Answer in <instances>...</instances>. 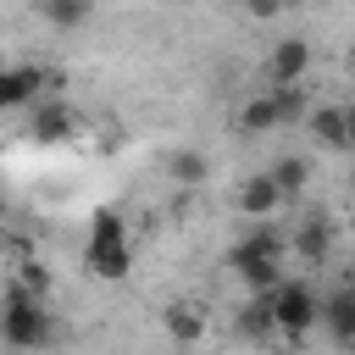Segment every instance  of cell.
<instances>
[{"label":"cell","instance_id":"cell-1","mask_svg":"<svg viewBox=\"0 0 355 355\" xmlns=\"http://www.w3.org/2000/svg\"><path fill=\"white\" fill-rule=\"evenodd\" d=\"M83 266H89L100 283H122V277L133 272V233H128V222H122L111 205H100V211L89 216Z\"/></svg>","mask_w":355,"mask_h":355},{"label":"cell","instance_id":"cell-2","mask_svg":"<svg viewBox=\"0 0 355 355\" xmlns=\"http://www.w3.org/2000/svg\"><path fill=\"white\" fill-rule=\"evenodd\" d=\"M272 316H277V344L300 349L311 327H322V294L305 277H288L283 288H272Z\"/></svg>","mask_w":355,"mask_h":355},{"label":"cell","instance_id":"cell-3","mask_svg":"<svg viewBox=\"0 0 355 355\" xmlns=\"http://www.w3.org/2000/svg\"><path fill=\"white\" fill-rule=\"evenodd\" d=\"M0 333H6L11 349H44V344H50V311H44V294H33V288H22V283H6Z\"/></svg>","mask_w":355,"mask_h":355},{"label":"cell","instance_id":"cell-4","mask_svg":"<svg viewBox=\"0 0 355 355\" xmlns=\"http://www.w3.org/2000/svg\"><path fill=\"white\" fill-rule=\"evenodd\" d=\"M50 94H55V72L39 67V61H17V67L0 72V105H6V111H33V105H44Z\"/></svg>","mask_w":355,"mask_h":355},{"label":"cell","instance_id":"cell-5","mask_svg":"<svg viewBox=\"0 0 355 355\" xmlns=\"http://www.w3.org/2000/svg\"><path fill=\"white\" fill-rule=\"evenodd\" d=\"M311 67H316V50H311V39H300V33H283V39L266 50V89H300V83L311 78Z\"/></svg>","mask_w":355,"mask_h":355},{"label":"cell","instance_id":"cell-6","mask_svg":"<svg viewBox=\"0 0 355 355\" xmlns=\"http://www.w3.org/2000/svg\"><path fill=\"white\" fill-rule=\"evenodd\" d=\"M233 205H239V216H250V222H272V216L288 205V194H283V189H277V178L261 166V172L239 178V189H233Z\"/></svg>","mask_w":355,"mask_h":355},{"label":"cell","instance_id":"cell-7","mask_svg":"<svg viewBox=\"0 0 355 355\" xmlns=\"http://www.w3.org/2000/svg\"><path fill=\"white\" fill-rule=\"evenodd\" d=\"M161 327H166V338H172L178 349H194V344H205L211 316H205V305H194V300H172V305L161 311Z\"/></svg>","mask_w":355,"mask_h":355},{"label":"cell","instance_id":"cell-8","mask_svg":"<svg viewBox=\"0 0 355 355\" xmlns=\"http://www.w3.org/2000/svg\"><path fill=\"white\" fill-rule=\"evenodd\" d=\"M28 133H33L39 144H67V139L78 133V111H72L61 94H50L44 105H33V116H28Z\"/></svg>","mask_w":355,"mask_h":355},{"label":"cell","instance_id":"cell-9","mask_svg":"<svg viewBox=\"0 0 355 355\" xmlns=\"http://www.w3.org/2000/svg\"><path fill=\"white\" fill-rule=\"evenodd\" d=\"M288 250H294L305 266H327V255H333V222H327L322 211L300 216V227L288 233Z\"/></svg>","mask_w":355,"mask_h":355},{"label":"cell","instance_id":"cell-10","mask_svg":"<svg viewBox=\"0 0 355 355\" xmlns=\"http://www.w3.org/2000/svg\"><path fill=\"white\" fill-rule=\"evenodd\" d=\"M305 133H311V144H316V150H349V116H344V100L311 105Z\"/></svg>","mask_w":355,"mask_h":355},{"label":"cell","instance_id":"cell-11","mask_svg":"<svg viewBox=\"0 0 355 355\" xmlns=\"http://www.w3.org/2000/svg\"><path fill=\"white\" fill-rule=\"evenodd\" d=\"M322 327L333 344H355V283H338L333 294H322Z\"/></svg>","mask_w":355,"mask_h":355},{"label":"cell","instance_id":"cell-12","mask_svg":"<svg viewBox=\"0 0 355 355\" xmlns=\"http://www.w3.org/2000/svg\"><path fill=\"white\" fill-rule=\"evenodd\" d=\"M233 122H239V133H244V139H261V133H277V128H283V105H277V94H272V89H255V94L239 105V116H233Z\"/></svg>","mask_w":355,"mask_h":355},{"label":"cell","instance_id":"cell-13","mask_svg":"<svg viewBox=\"0 0 355 355\" xmlns=\"http://www.w3.org/2000/svg\"><path fill=\"white\" fill-rule=\"evenodd\" d=\"M233 327H239L244 338H255V344H272V338H277V316H272V294H250V300L239 305V316H233Z\"/></svg>","mask_w":355,"mask_h":355},{"label":"cell","instance_id":"cell-14","mask_svg":"<svg viewBox=\"0 0 355 355\" xmlns=\"http://www.w3.org/2000/svg\"><path fill=\"white\" fill-rule=\"evenodd\" d=\"M166 172H172L178 189H200V183L211 178V155H205V150H172V155H166Z\"/></svg>","mask_w":355,"mask_h":355},{"label":"cell","instance_id":"cell-15","mask_svg":"<svg viewBox=\"0 0 355 355\" xmlns=\"http://www.w3.org/2000/svg\"><path fill=\"white\" fill-rule=\"evenodd\" d=\"M266 172L277 178V189H283L288 200H300V194H305V183H311V161H305V155H277Z\"/></svg>","mask_w":355,"mask_h":355},{"label":"cell","instance_id":"cell-16","mask_svg":"<svg viewBox=\"0 0 355 355\" xmlns=\"http://www.w3.org/2000/svg\"><path fill=\"white\" fill-rule=\"evenodd\" d=\"M39 17L50 28H83L94 17V0H39Z\"/></svg>","mask_w":355,"mask_h":355},{"label":"cell","instance_id":"cell-17","mask_svg":"<svg viewBox=\"0 0 355 355\" xmlns=\"http://www.w3.org/2000/svg\"><path fill=\"white\" fill-rule=\"evenodd\" d=\"M272 94H277V105H283V122H305V116H311L305 83H300V89H272Z\"/></svg>","mask_w":355,"mask_h":355},{"label":"cell","instance_id":"cell-18","mask_svg":"<svg viewBox=\"0 0 355 355\" xmlns=\"http://www.w3.org/2000/svg\"><path fill=\"white\" fill-rule=\"evenodd\" d=\"M11 283H22V288H33V294H50V266H39V261H17V272H11Z\"/></svg>","mask_w":355,"mask_h":355},{"label":"cell","instance_id":"cell-19","mask_svg":"<svg viewBox=\"0 0 355 355\" xmlns=\"http://www.w3.org/2000/svg\"><path fill=\"white\" fill-rule=\"evenodd\" d=\"M283 6H288V0H239V11H244L250 22H272V17H283Z\"/></svg>","mask_w":355,"mask_h":355},{"label":"cell","instance_id":"cell-20","mask_svg":"<svg viewBox=\"0 0 355 355\" xmlns=\"http://www.w3.org/2000/svg\"><path fill=\"white\" fill-rule=\"evenodd\" d=\"M344 116H349V150H355V100H344Z\"/></svg>","mask_w":355,"mask_h":355},{"label":"cell","instance_id":"cell-21","mask_svg":"<svg viewBox=\"0 0 355 355\" xmlns=\"http://www.w3.org/2000/svg\"><path fill=\"white\" fill-rule=\"evenodd\" d=\"M305 6H327V0H305Z\"/></svg>","mask_w":355,"mask_h":355},{"label":"cell","instance_id":"cell-22","mask_svg":"<svg viewBox=\"0 0 355 355\" xmlns=\"http://www.w3.org/2000/svg\"><path fill=\"white\" fill-rule=\"evenodd\" d=\"M349 183H355V172H349Z\"/></svg>","mask_w":355,"mask_h":355}]
</instances>
